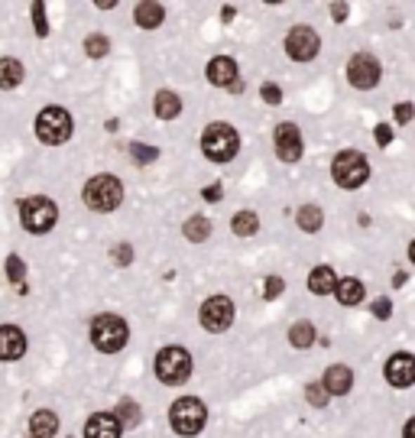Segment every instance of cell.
Returning a JSON list of instances; mask_svg holds the SVG:
<instances>
[{
  "mask_svg": "<svg viewBox=\"0 0 415 438\" xmlns=\"http://www.w3.org/2000/svg\"><path fill=\"white\" fill-rule=\"evenodd\" d=\"M230 228L237 237H253L260 231V218H256L253 211H237L234 218H230Z\"/></svg>",
  "mask_w": 415,
  "mask_h": 438,
  "instance_id": "cell-27",
  "label": "cell"
},
{
  "mask_svg": "<svg viewBox=\"0 0 415 438\" xmlns=\"http://www.w3.org/2000/svg\"><path fill=\"white\" fill-rule=\"evenodd\" d=\"M20 221L29 234H49L59 221V208L52 198H43V195H33V198H23L20 202Z\"/></svg>",
  "mask_w": 415,
  "mask_h": 438,
  "instance_id": "cell-4",
  "label": "cell"
},
{
  "mask_svg": "<svg viewBox=\"0 0 415 438\" xmlns=\"http://www.w3.org/2000/svg\"><path fill=\"white\" fill-rule=\"evenodd\" d=\"M282 289H286V283H282V276H266V286H263V295L266 299H279Z\"/></svg>",
  "mask_w": 415,
  "mask_h": 438,
  "instance_id": "cell-33",
  "label": "cell"
},
{
  "mask_svg": "<svg viewBox=\"0 0 415 438\" xmlns=\"http://www.w3.org/2000/svg\"><path fill=\"white\" fill-rule=\"evenodd\" d=\"M402 438H415V419L406 422V432H402Z\"/></svg>",
  "mask_w": 415,
  "mask_h": 438,
  "instance_id": "cell-43",
  "label": "cell"
},
{
  "mask_svg": "<svg viewBox=\"0 0 415 438\" xmlns=\"http://www.w3.org/2000/svg\"><path fill=\"white\" fill-rule=\"evenodd\" d=\"M127 150H130V156H133V160L140 162V166H146V162H156V160H159V150H156V146H146V143H130Z\"/></svg>",
  "mask_w": 415,
  "mask_h": 438,
  "instance_id": "cell-30",
  "label": "cell"
},
{
  "mask_svg": "<svg viewBox=\"0 0 415 438\" xmlns=\"http://www.w3.org/2000/svg\"><path fill=\"white\" fill-rule=\"evenodd\" d=\"M322 49V39L312 26H292L286 36V52L292 62H312Z\"/></svg>",
  "mask_w": 415,
  "mask_h": 438,
  "instance_id": "cell-11",
  "label": "cell"
},
{
  "mask_svg": "<svg viewBox=\"0 0 415 438\" xmlns=\"http://www.w3.org/2000/svg\"><path fill=\"white\" fill-rule=\"evenodd\" d=\"M107 49H110V39H107V36H101V33H94V36H88V39H85V52L91 56V59L107 56Z\"/></svg>",
  "mask_w": 415,
  "mask_h": 438,
  "instance_id": "cell-29",
  "label": "cell"
},
{
  "mask_svg": "<svg viewBox=\"0 0 415 438\" xmlns=\"http://www.w3.org/2000/svg\"><path fill=\"white\" fill-rule=\"evenodd\" d=\"M305 399L315 406V409H322V406H328L331 397H328V389H324L322 383H308V387H305Z\"/></svg>",
  "mask_w": 415,
  "mask_h": 438,
  "instance_id": "cell-31",
  "label": "cell"
},
{
  "mask_svg": "<svg viewBox=\"0 0 415 438\" xmlns=\"http://www.w3.org/2000/svg\"><path fill=\"white\" fill-rule=\"evenodd\" d=\"M331 179H334L341 188H360L367 179H370V162H367L364 153L344 150L331 162Z\"/></svg>",
  "mask_w": 415,
  "mask_h": 438,
  "instance_id": "cell-5",
  "label": "cell"
},
{
  "mask_svg": "<svg viewBox=\"0 0 415 438\" xmlns=\"http://www.w3.org/2000/svg\"><path fill=\"white\" fill-rule=\"evenodd\" d=\"M298 221V231H305V234H315V231H322L324 224V211L318 208V205H302L296 214Z\"/></svg>",
  "mask_w": 415,
  "mask_h": 438,
  "instance_id": "cell-23",
  "label": "cell"
},
{
  "mask_svg": "<svg viewBox=\"0 0 415 438\" xmlns=\"http://www.w3.org/2000/svg\"><path fill=\"white\" fill-rule=\"evenodd\" d=\"M59 432V416L52 409H36L33 419H29V435L33 438H52Z\"/></svg>",
  "mask_w": 415,
  "mask_h": 438,
  "instance_id": "cell-19",
  "label": "cell"
},
{
  "mask_svg": "<svg viewBox=\"0 0 415 438\" xmlns=\"http://www.w3.org/2000/svg\"><path fill=\"white\" fill-rule=\"evenodd\" d=\"M198 321H202V328L214 331H228L234 325V302H230L228 295H211V299H204L202 302V312H198Z\"/></svg>",
  "mask_w": 415,
  "mask_h": 438,
  "instance_id": "cell-9",
  "label": "cell"
},
{
  "mask_svg": "<svg viewBox=\"0 0 415 438\" xmlns=\"http://www.w3.org/2000/svg\"><path fill=\"white\" fill-rule=\"evenodd\" d=\"M117 422H120V429H136V425H140V419H143V416H140V403H133V399H120L117 403Z\"/></svg>",
  "mask_w": 415,
  "mask_h": 438,
  "instance_id": "cell-28",
  "label": "cell"
},
{
  "mask_svg": "<svg viewBox=\"0 0 415 438\" xmlns=\"http://www.w3.org/2000/svg\"><path fill=\"white\" fill-rule=\"evenodd\" d=\"M276 156L282 162H298L302 160V134L296 124H279L276 127Z\"/></svg>",
  "mask_w": 415,
  "mask_h": 438,
  "instance_id": "cell-13",
  "label": "cell"
},
{
  "mask_svg": "<svg viewBox=\"0 0 415 438\" xmlns=\"http://www.w3.org/2000/svg\"><path fill=\"white\" fill-rule=\"evenodd\" d=\"M315 337H318V331H315L312 321H296V325L289 328V344L298 347V351L312 347V344H315Z\"/></svg>",
  "mask_w": 415,
  "mask_h": 438,
  "instance_id": "cell-24",
  "label": "cell"
},
{
  "mask_svg": "<svg viewBox=\"0 0 415 438\" xmlns=\"http://www.w3.org/2000/svg\"><path fill=\"white\" fill-rule=\"evenodd\" d=\"M23 65H20L17 59H0V88H17L20 82H23Z\"/></svg>",
  "mask_w": 415,
  "mask_h": 438,
  "instance_id": "cell-26",
  "label": "cell"
},
{
  "mask_svg": "<svg viewBox=\"0 0 415 438\" xmlns=\"http://www.w3.org/2000/svg\"><path fill=\"white\" fill-rule=\"evenodd\" d=\"M36 136L46 146H59L72 136V114L65 108H43L36 117Z\"/></svg>",
  "mask_w": 415,
  "mask_h": 438,
  "instance_id": "cell-8",
  "label": "cell"
},
{
  "mask_svg": "<svg viewBox=\"0 0 415 438\" xmlns=\"http://www.w3.org/2000/svg\"><path fill=\"white\" fill-rule=\"evenodd\" d=\"M322 387L328 389V397H348L350 387H354V373H350V367H344V363H334V367L324 371Z\"/></svg>",
  "mask_w": 415,
  "mask_h": 438,
  "instance_id": "cell-15",
  "label": "cell"
},
{
  "mask_svg": "<svg viewBox=\"0 0 415 438\" xmlns=\"http://www.w3.org/2000/svg\"><path fill=\"white\" fill-rule=\"evenodd\" d=\"M409 260L415 263V240H412V244H409Z\"/></svg>",
  "mask_w": 415,
  "mask_h": 438,
  "instance_id": "cell-44",
  "label": "cell"
},
{
  "mask_svg": "<svg viewBox=\"0 0 415 438\" xmlns=\"http://www.w3.org/2000/svg\"><path fill=\"white\" fill-rule=\"evenodd\" d=\"M406 283H409V273H402V270H399V273H393V286H396V289H402Z\"/></svg>",
  "mask_w": 415,
  "mask_h": 438,
  "instance_id": "cell-41",
  "label": "cell"
},
{
  "mask_svg": "<svg viewBox=\"0 0 415 438\" xmlns=\"http://www.w3.org/2000/svg\"><path fill=\"white\" fill-rule=\"evenodd\" d=\"M114 260H117L120 266L133 263V247H130V244H117V247H114Z\"/></svg>",
  "mask_w": 415,
  "mask_h": 438,
  "instance_id": "cell-38",
  "label": "cell"
},
{
  "mask_svg": "<svg viewBox=\"0 0 415 438\" xmlns=\"http://www.w3.org/2000/svg\"><path fill=\"white\" fill-rule=\"evenodd\" d=\"M308 289H312L315 295H331L338 289V273L331 270V266H315V270L308 273Z\"/></svg>",
  "mask_w": 415,
  "mask_h": 438,
  "instance_id": "cell-20",
  "label": "cell"
},
{
  "mask_svg": "<svg viewBox=\"0 0 415 438\" xmlns=\"http://www.w3.org/2000/svg\"><path fill=\"white\" fill-rule=\"evenodd\" d=\"M240 150V136L230 124H208L202 134V153L211 162H230Z\"/></svg>",
  "mask_w": 415,
  "mask_h": 438,
  "instance_id": "cell-1",
  "label": "cell"
},
{
  "mask_svg": "<svg viewBox=\"0 0 415 438\" xmlns=\"http://www.w3.org/2000/svg\"><path fill=\"white\" fill-rule=\"evenodd\" d=\"M334 295H338L341 305H360L364 302V283L354 276L348 279H338V289H334Z\"/></svg>",
  "mask_w": 415,
  "mask_h": 438,
  "instance_id": "cell-22",
  "label": "cell"
},
{
  "mask_svg": "<svg viewBox=\"0 0 415 438\" xmlns=\"http://www.w3.org/2000/svg\"><path fill=\"white\" fill-rule=\"evenodd\" d=\"M208 82L218 84V88H234L237 84V62L230 56H218V59L208 62Z\"/></svg>",
  "mask_w": 415,
  "mask_h": 438,
  "instance_id": "cell-16",
  "label": "cell"
},
{
  "mask_svg": "<svg viewBox=\"0 0 415 438\" xmlns=\"http://www.w3.org/2000/svg\"><path fill=\"white\" fill-rule=\"evenodd\" d=\"M348 4H331V17L338 20V23H344V20H348Z\"/></svg>",
  "mask_w": 415,
  "mask_h": 438,
  "instance_id": "cell-40",
  "label": "cell"
},
{
  "mask_svg": "<svg viewBox=\"0 0 415 438\" xmlns=\"http://www.w3.org/2000/svg\"><path fill=\"white\" fill-rule=\"evenodd\" d=\"M127 337H130L127 321L117 318V315H98V318L91 321V344L98 347V351H104V354L124 351Z\"/></svg>",
  "mask_w": 415,
  "mask_h": 438,
  "instance_id": "cell-3",
  "label": "cell"
},
{
  "mask_svg": "<svg viewBox=\"0 0 415 438\" xmlns=\"http://www.w3.org/2000/svg\"><path fill=\"white\" fill-rule=\"evenodd\" d=\"M204 198H208V202H218V198H220V186H211V188H204Z\"/></svg>",
  "mask_w": 415,
  "mask_h": 438,
  "instance_id": "cell-42",
  "label": "cell"
},
{
  "mask_svg": "<svg viewBox=\"0 0 415 438\" xmlns=\"http://www.w3.org/2000/svg\"><path fill=\"white\" fill-rule=\"evenodd\" d=\"M29 438H33V435H29Z\"/></svg>",
  "mask_w": 415,
  "mask_h": 438,
  "instance_id": "cell-45",
  "label": "cell"
},
{
  "mask_svg": "<svg viewBox=\"0 0 415 438\" xmlns=\"http://www.w3.org/2000/svg\"><path fill=\"white\" fill-rule=\"evenodd\" d=\"M373 140H376V146H390L393 143V127L390 124H376V130H373Z\"/></svg>",
  "mask_w": 415,
  "mask_h": 438,
  "instance_id": "cell-36",
  "label": "cell"
},
{
  "mask_svg": "<svg viewBox=\"0 0 415 438\" xmlns=\"http://www.w3.org/2000/svg\"><path fill=\"white\" fill-rule=\"evenodd\" d=\"M182 234H185L192 244H202V240H208V234H211V221L204 218V214H192V218L182 224Z\"/></svg>",
  "mask_w": 415,
  "mask_h": 438,
  "instance_id": "cell-25",
  "label": "cell"
},
{
  "mask_svg": "<svg viewBox=\"0 0 415 438\" xmlns=\"http://www.w3.org/2000/svg\"><path fill=\"white\" fill-rule=\"evenodd\" d=\"M33 20H36V36H46L49 26H46V7L43 4H33Z\"/></svg>",
  "mask_w": 415,
  "mask_h": 438,
  "instance_id": "cell-37",
  "label": "cell"
},
{
  "mask_svg": "<svg viewBox=\"0 0 415 438\" xmlns=\"http://www.w3.org/2000/svg\"><path fill=\"white\" fill-rule=\"evenodd\" d=\"M26 354V335L17 325H0V361H20Z\"/></svg>",
  "mask_w": 415,
  "mask_h": 438,
  "instance_id": "cell-14",
  "label": "cell"
},
{
  "mask_svg": "<svg viewBox=\"0 0 415 438\" xmlns=\"http://www.w3.org/2000/svg\"><path fill=\"white\" fill-rule=\"evenodd\" d=\"M156 377L166 383V387H178L192 377V354L185 347H162L156 354Z\"/></svg>",
  "mask_w": 415,
  "mask_h": 438,
  "instance_id": "cell-7",
  "label": "cell"
},
{
  "mask_svg": "<svg viewBox=\"0 0 415 438\" xmlns=\"http://www.w3.org/2000/svg\"><path fill=\"white\" fill-rule=\"evenodd\" d=\"M133 20H136V26H143V30H156V26H162V20H166V10H162V4H156V0H143V4H136Z\"/></svg>",
  "mask_w": 415,
  "mask_h": 438,
  "instance_id": "cell-18",
  "label": "cell"
},
{
  "mask_svg": "<svg viewBox=\"0 0 415 438\" xmlns=\"http://www.w3.org/2000/svg\"><path fill=\"white\" fill-rule=\"evenodd\" d=\"M380 78H383V68H380V62H376V56H370V52H357L354 59L348 62V82L354 84L357 91L376 88Z\"/></svg>",
  "mask_w": 415,
  "mask_h": 438,
  "instance_id": "cell-10",
  "label": "cell"
},
{
  "mask_svg": "<svg viewBox=\"0 0 415 438\" xmlns=\"http://www.w3.org/2000/svg\"><path fill=\"white\" fill-rule=\"evenodd\" d=\"M120 202H124V186H120L117 176H107V172H104V176L88 179L85 205L91 211H98V214H110Z\"/></svg>",
  "mask_w": 415,
  "mask_h": 438,
  "instance_id": "cell-2",
  "label": "cell"
},
{
  "mask_svg": "<svg viewBox=\"0 0 415 438\" xmlns=\"http://www.w3.org/2000/svg\"><path fill=\"white\" fill-rule=\"evenodd\" d=\"M386 380H390V387L396 389H406L415 383V354H406V351H399L386 361Z\"/></svg>",
  "mask_w": 415,
  "mask_h": 438,
  "instance_id": "cell-12",
  "label": "cell"
},
{
  "mask_svg": "<svg viewBox=\"0 0 415 438\" xmlns=\"http://www.w3.org/2000/svg\"><path fill=\"white\" fill-rule=\"evenodd\" d=\"M120 422L114 413H94L85 425V438H120Z\"/></svg>",
  "mask_w": 415,
  "mask_h": 438,
  "instance_id": "cell-17",
  "label": "cell"
},
{
  "mask_svg": "<svg viewBox=\"0 0 415 438\" xmlns=\"http://www.w3.org/2000/svg\"><path fill=\"white\" fill-rule=\"evenodd\" d=\"M7 276H10V283H17V286L26 279V266H23V260H20L17 253H10L7 257Z\"/></svg>",
  "mask_w": 415,
  "mask_h": 438,
  "instance_id": "cell-32",
  "label": "cell"
},
{
  "mask_svg": "<svg viewBox=\"0 0 415 438\" xmlns=\"http://www.w3.org/2000/svg\"><path fill=\"white\" fill-rule=\"evenodd\" d=\"M204 422H208V409H204L202 399L195 397H182L172 403L169 409V425L172 432H178V435H198V432L204 429Z\"/></svg>",
  "mask_w": 415,
  "mask_h": 438,
  "instance_id": "cell-6",
  "label": "cell"
},
{
  "mask_svg": "<svg viewBox=\"0 0 415 438\" xmlns=\"http://www.w3.org/2000/svg\"><path fill=\"white\" fill-rule=\"evenodd\" d=\"M260 94H263V101H266V104H279L282 101V88H279V84H272V82L263 84Z\"/></svg>",
  "mask_w": 415,
  "mask_h": 438,
  "instance_id": "cell-35",
  "label": "cell"
},
{
  "mask_svg": "<svg viewBox=\"0 0 415 438\" xmlns=\"http://www.w3.org/2000/svg\"><path fill=\"white\" fill-rule=\"evenodd\" d=\"M373 315H376L380 321H386L393 315V302L390 299H376V302H373Z\"/></svg>",
  "mask_w": 415,
  "mask_h": 438,
  "instance_id": "cell-39",
  "label": "cell"
},
{
  "mask_svg": "<svg viewBox=\"0 0 415 438\" xmlns=\"http://www.w3.org/2000/svg\"><path fill=\"white\" fill-rule=\"evenodd\" d=\"M393 117H396V124H409V120L415 117V108H412V101H402V104H396V108H393Z\"/></svg>",
  "mask_w": 415,
  "mask_h": 438,
  "instance_id": "cell-34",
  "label": "cell"
},
{
  "mask_svg": "<svg viewBox=\"0 0 415 438\" xmlns=\"http://www.w3.org/2000/svg\"><path fill=\"white\" fill-rule=\"evenodd\" d=\"M153 110L159 120H176L178 114H182V98H178L176 91H156Z\"/></svg>",
  "mask_w": 415,
  "mask_h": 438,
  "instance_id": "cell-21",
  "label": "cell"
}]
</instances>
